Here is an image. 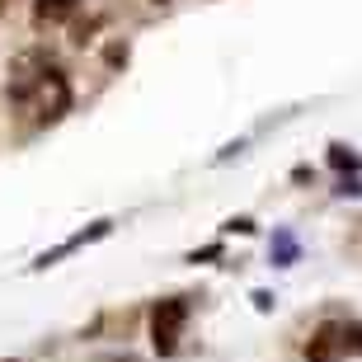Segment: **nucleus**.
<instances>
[{"label":"nucleus","mask_w":362,"mask_h":362,"mask_svg":"<svg viewBox=\"0 0 362 362\" xmlns=\"http://www.w3.org/2000/svg\"><path fill=\"white\" fill-rule=\"evenodd\" d=\"M47 71H52L47 52H42V47H24V52L10 62V85H5L10 104H33L38 90H42V81H47Z\"/></svg>","instance_id":"1"},{"label":"nucleus","mask_w":362,"mask_h":362,"mask_svg":"<svg viewBox=\"0 0 362 362\" xmlns=\"http://www.w3.org/2000/svg\"><path fill=\"white\" fill-rule=\"evenodd\" d=\"M184 325H188V296L156 301V310H151V344H156V353H175Z\"/></svg>","instance_id":"2"},{"label":"nucleus","mask_w":362,"mask_h":362,"mask_svg":"<svg viewBox=\"0 0 362 362\" xmlns=\"http://www.w3.org/2000/svg\"><path fill=\"white\" fill-rule=\"evenodd\" d=\"M71 113V81H66V71H47V81H42L38 90V122H57V118H66Z\"/></svg>","instance_id":"3"},{"label":"nucleus","mask_w":362,"mask_h":362,"mask_svg":"<svg viewBox=\"0 0 362 362\" xmlns=\"http://www.w3.org/2000/svg\"><path fill=\"white\" fill-rule=\"evenodd\" d=\"M334 353H344V325H320L306 344V362H329Z\"/></svg>","instance_id":"4"},{"label":"nucleus","mask_w":362,"mask_h":362,"mask_svg":"<svg viewBox=\"0 0 362 362\" xmlns=\"http://www.w3.org/2000/svg\"><path fill=\"white\" fill-rule=\"evenodd\" d=\"M99 235H108V221H99V226H90V230H85V235H71V240L62 245V250H47V255H42L38 264H33V269H47V264H57V259H62V255H71V250H81L85 240H99Z\"/></svg>","instance_id":"5"},{"label":"nucleus","mask_w":362,"mask_h":362,"mask_svg":"<svg viewBox=\"0 0 362 362\" xmlns=\"http://www.w3.org/2000/svg\"><path fill=\"white\" fill-rule=\"evenodd\" d=\"M71 14H76V0H38L33 24H57V19H71Z\"/></svg>","instance_id":"6"},{"label":"nucleus","mask_w":362,"mask_h":362,"mask_svg":"<svg viewBox=\"0 0 362 362\" xmlns=\"http://www.w3.org/2000/svg\"><path fill=\"white\" fill-rule=\"evenodd\" d=\"M344 353H362V325H344Z\"/></svg>","instance_id":"7"},{"label":"nucleus","mask_w":362,"mask_h":362,"mask_svg":"<svg viewBox=\"0 0 362 362\" xmlns=\"http://www.w3.org/2000/svg\"><path fill=\"white\" fill-rule=\"evenodd\" d=\"M329 160H334L339 170H344V165H349V170H358V156H349V151H344V146H334V156H329Z\"/></svg>","instance_id":"8"},{"label":"nucleus","mask_w":362,"mask_h":362,"mask_svg":"<svg viewBox=\"0 0 362 362\" xmlns=\"http://www.w3.org/2000/svg\"><path fill=\"white\" fill-rule=\"evenodd\" d=\"M292 255H296V245L287 240V235H278V259H282V264H287V259H292Z\"/></svg>","instance_id":"9"}]
</instances>
